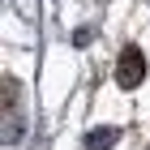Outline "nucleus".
<instances>
[{
  "label": "nucleus",
  "mask_w": 150,
  "mask_h": 150,
  "mask_svg": "<svg viewBox=\"0 0 150 150\" xmlns=\"http://www.w3.org/2000/svg\"><path fill=\"white\" fill-rule=\"evenodd\" d=\"M112 137H116V129H99V133L86 137V150H107V146H112Z\"/></svg>",
  "instance_id": "obj_2"
},
{
  "label": "nucleus",
  "mask_w": 150,
  "mask_h": 150,
  "mask_svg": "<svg viewBox=\"0 0 150 150\" xmlns=\"http://www.w3.org/2000/svg\"><path fill=\"white\" fill-rule=\"evenodd\" d=\"M142 77H146V56H142L137 47H125L120 60H116V81H120L125 90H133Z\"/></svg>",
  "instance_id": "obj_1"
}]
</instances>
